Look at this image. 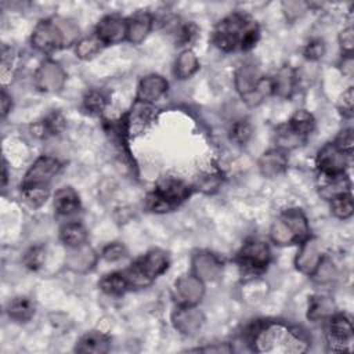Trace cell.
<instances>
[{"instance_id":"obj_13","label":"cell","mask_w":354,"mask_h":354,"mask_svg":"<svg viewBox=\"0 0 354 354\" xmlns=\"http://www.w3.org/2000/svg\"><path fill=\"white\" fill-rule=\"evenodd\" d=\"M205 296V282L191 274L178 277L173 286V297L177 304L198 306Z\"/></svg>"},{"instance_id":"obj_37","label":"cell","mask_w":354,"mask_h":354,"mask_svg":"<svg viewBox=\"0 0 354 354\" xmlns=\"http://www.w3.org/2000/svg\"><path fill=\"white\" fill-rule=\"evenodd\" d=\"M223 183V177L218 171H205L199 174L194 183V188L203 192V194H213L216 192Z\"/></svg>"},{"instance_id":"obj_35","label":"cell","mask_w":354,"mask_h":354,"mask_svg":"<svg viewBox=\"0 0 354 354\" xmlns=\"http://www.w3.org/2000/svg\"><path fill=\"white\" fill-rule=\"evenodd\" d=\"M104 43L93 33L90 36H84L75 43V54L80 59H91L94 58L102 48Z\"/></svg>"},{"instance_id":"obj_38","label":"cell","mask_w":354,"mask_h":354,"mask_svg":"<svg viewBox=\"0 0 354 354\" xmlns=\"http://www.w3.org/2000/svg\"><path fill=\"white\" fill-rule=\"evenodd\" d=\"M108 105V97L101 90H90L83 97V106L86 111L94 115H100L104 112V109Z\"/></svg>"},{"instance_id":"obj_53","label":"cell","mask_w":354,"mask_h":354,"mask_svg":"<svg viewBox=\"0 0 354 354\" xmlns=\"http://www.w3.org/2000/svg\"><path fill=\"white\" fill-rule=\"evenodd\" d=\"M353 66H354L353 55H343V59H342V71H343V75L351 76V75H353Z\"/></svg>"},{"instance_id":"obj_36","label":"cell","mask_w":354,"mask_h":354,"mask_svg":"<svg viewBox=\"0 0 354 354\" xmlns=\"http://www.w3.org/2000/svg\"><path fill=\"white\" fill-rule=\"evenodd\" d=\"M306 140L301 138L300 136H297L289 126L288 123L279 124L275 129V144L277 148L282 149V151H290L293 148L300 147Z\"/></svg>"},{"instance_id":"obj_18","label":"cell","mask_w":354,"mask_h":354,"mask_svg":"<svg viewBox=\"0 0 354 354\" xmlns=\"http://www.w3.org/2000/svg\"><path fill=\"white\" fill-rule=\"evenodd\" d=\"M153 189L166 201H169L174 207H178L192 194V187L176 177L162 178Z\"/></svg>"},{"instance_id":"obj_30","label":"cell","mask_w":354,"mask_h":354,"mask_svg":"<svg viewBox=\"0 0 354 354\" xmlns=\"http://www.w3.org/2000/svg\"><path fill=\"white\" fill-rule=\"evenodd\" d=\"M324 178H326V181L319 188V195L324 199L332 201L337 196L351 194V181L347 177V174H342L336 177H324Z\"/></svg>"},{"instance_id":"obj_43","label":"cell","mask_w":354,"mask_h":354,"mask_svg":"<svg viewBox=\"0 0 354 354\" xmlns=\"http://www.w3.org/2000/svg\"><path fill=\"white\" fill-rule=\"evenodd\" d=\"M127 256V249L123 243L120 242H112L108 243L106 246H104L102 252H101V257L108 261V263H115L119 261L122 259H124Z\"/></svg>"},{"instance_id":"obj_17","label":"cell","mask_w":354,"mask_h":354,"mask_svg":"<svg viewBox=\"0 0 354 354\" xmlns=\"http://www.w3.org/2000/svg\"><path fill=\"white\" fill-rule=\"evenodd\" d=\"M167 90H169V83L163 76L158 73H149L140 80L137 86L136 101L153 105L158 100H160L167 93Z\"/></svg>"},{"instance_id":"obj_20","label":"cell","mask_w":354,"mask_h":354,"mask_svg":"<svg viewBox=\"0 0 354 354\" xmlns=\"http://www.w3.org/2000/svg\"><path fill=\"white\" fill-rule=\"evenodd\" d=\"M153 26V17L148 11H137L127 18L126 40L133 44L142 43Z\"/></svg>"},{"instance_id":"obj_2","label":"cell","mask_w":354,"mask_h":354,"mask_svg":"<svg viewBox=\"0 0 354 354\" xmlns=\"http://www.w3.org/2000/svg\"><path fill=\"white\" fill-rule=\"evenodd\" d=\"M260 37V28L249 15L232 12L223 18L212 35L213 44L228 53L235 50H252Z\"/></svg>"},{"instance_id":"obj_21","label":"cell","mask_w":354,"mask_h":354,"mask_svg":"<svg viewBox=\"0 0 354 354\" xmlns=\"http://www.w3.org/2000/svg\"><path fill=\"white\" fill-rule=\"evenodd\" d=\"M155 108L152 104H145L140 101H134L130 112H127L126 116V124H127V133L131 136L133 133H141L142 129H145L155 118Z\"/></svg>"},{"instance_id":"obj_28","label":"cell","mask_w":354,"mask_h":354,"mask_svg":"<svg viewBox=\"0 0 354 354\" xmlns=\"http://www.w3.org/2000/svg\"><path fill=\"white\" fill-rule=\"evenodd\" d=\"M87 228L77 221L66 223L59 230V239L68 249H75L87 243Z\"/></svg>"},{"instance_id":"obj_3","label":"cell","mask_w":354,"mask_h":354,"mask_svg":"<svg viewBox=\"0 0 354 354\" xmlns=\"http://www.w3.org/2000/svg\"><path fill=\"white\" fill-rule=\"evenodd\" d=\"M79 28L68 19L64 18H47L36 24L30 43L41 53L50 54L58 51L75 41Z\"/></svg>"},{"instance_id":"obj_19","label":"cell","mask_w":354,"mask_h":354,"mask_svg":"<svg viewBox=\"0 0 354 354\" xmlns=\"http://www.w3.org/2000/svg\"><path fill=\"white\" fill-rule=\"evenodd\" d=\"M259 170L267 178H275L288 169V155L279 148H271L259 158Z\"/></svg>"},{"instance_id":"obj_40","label":"cell","mask_w":354,"mask_h":354,"mask_svg":"<svg viewBox=\"0 0 354 354\" xmlns=\"http://www.w3.org/2000/svg\"><path fill=\"white\" fill-rule=\"evenodd\" d=\"M253 134V127L248 119H239L230 129V138L238 145L246 144Z\"/></svg>"},{"instance_id":"obj_41","label":"cell","mask_w":354,"mask_h":354,"mask_svg":"<svg viewBox=\"0 0 354 354\" xmlns=\"http://www.w3.org/2000/svg\"><path fill=\"white\" fill-rule=\"evenodd\" d=\"M44 260H46V248L41 245H35L29 248L22 257L24 266L32 271L40 270L44 264Z\"/></svg>"},{"instance_id":"obj_14","label":"cell","mask_w":354,"mask_h":354,"mask_svg":"<svg viewBox=\"0 0 354 354\" xmlns=\"http://www.w3.org/2000/svg\"><path fill=\"white\" fill-rule=\"evenodd\" d=\"M205 322L203 313L198 306L177 304L171 313V324L174 329L185 336H194L199 332Z\"/></svg>"},{"instance_id":"obj_10","label":"cell","mask_w":354,"mask_h":354,"mask_svg":"<svg viewBox=\"0 0 354 354\" xmlns=\"http://www.w3.org/2000/svg\"><path fill=\"white\" fill-rule=\"evenodd\" d=\"M351 156L339 149L333 142L324 144L315 156V166L321 176L336 177L346 174Z\"/></svg>"},{"instance_id":"obj_12","label":"cell","mask_w":354,"mask_h":354,"mask_svg":"<svg viewBox=\"0 0 354 354\" xmlns=\"http://www.w3.org/2000/svg\"><path fill=\"white\" fill-rule=\"evenodd\" d=\"M324 257L325 252L321 239L317 236H308L300 243L299 252L295 257V267L299 272L311 277Z\"/></svg>"},{"instance_id":"obj_23","label":"cell","mask_w":354,"mask_h":354,"mask_svg":"<svg viewBox=\"0 0 354 354\" xmlns=\"http://www.w3.org/2000/svg\"><path fill=\"white\" fill-rule=\"evenodd\" d=\"M54 210L59 216H69L79 212L82 203L80 196L72 187H62L54 192Z\"/></svg>"},{"instance_id":"obj_52","label":"cell","mask_w":354,"mask_h":354,"mask_svg":"<svg viewBox=\"0 0 354 354\" xmlns=\"http://www.w3.org/2000/svg\"><path fill=\"white\" fill-rule=\"evenodd\" d=\"M11 108H12V98L11 95H8L6 88H3L1 90V116L6 118L10 113Z\"/></svg>"},{"instance_id":"obj_32","label":"cell","mask_w":354,"mask_h":354,"mask_svg":"<svg viewBox=\"0 0 354 354\" xmlns=\"http://www.w3.org/2000/svg\"><path fill=\"white\" fill-rule=\"evenodd\" d=\"M66 127V119L64 115L58 111H54L48 113L41 122L35 124L33 134L37 137H47V136H55L64 131Z\"/></svg>"},{"instance_id":"obj_54","label":"cell","mask_w":354,"mask_h":354,"mask_svg":"<svg viewBox=\"0 0 354 354\" xmlns=\"http://www.w3.org/2000/svg\"><path fill=\"white\" fill-rule=\"evenodd\" d=\"M7 177H8V174H7V163H6V160H3V187H6V184H7Z\"/></svg>"},{"instance_id":"obj_8","label":"cell","mask_w":354,"mask_h":354,"mask_svg":"<svg viewBox=\"0 0 354 354\" xmlns=\"http://www.w3.org/2000/svg\"><path fill=\"white\" fill-rule=\"evenodd\" d=\"M271 260L270 246L260 239L246 241L238 250L235 261L249 272H261Z\"/></svg>"},{"instance_id":"obj_48","label":"cell","mask_w":354,"mask_h":354,"mask_svg":"<svg viewBox=\"0 0 354 354\" xmlns=\"http://www.w3.org/2000/svg\"><path fill=\"white\" fill-rule=\"evenodd\" d=\"M282 7H283V12H285L286 18L289 21H295L306 12V10L310 7V4L304 3V1H288V3H282Z\"/></svg>"},{"instance_id":"obj_25","label":"cell","mask_w":354,"mask_h":354,"mask_svg":"<svg viewBox=\"0 0 354 354\" xmlns=\"http://www.w3.org/2000/svg\"><path fill=\"white\" fill-rule=\"evenodd\" d=\"M272 82V94L281 97V98H290V95L295 93V87L297 83L296 71L289 66L283 65L278 69L274 77H271Z\"/></svg>"},{"instance_id":"obj_42","label":"cell","mask_w":354,"mask_h":354,"mask_svg":"<svg viewBox=\"0 0 354 354\" xmlns=\"http://www.w3.org/2000/svg\"><path fill=\"white\" fill-rule=\"evenodd\" d=\"M145 207L148 212L151 213H156V214H162V213H167L174 210L176 207L166 201L160 194H158L155 189H152L151 192H148V195L145 196Z\"/></svg>"},{"instance_id":"obj_39","label":"cell","mask_w":354,"mask_h":354,"mask_svg":"<svg viewBox=\"0 0 354 354\" xmlns=\"http://www.w3.org/2000/svg\"><path fill=\"white\" fill-rule=\"evenodd\" d=\"M330 202V213L340 218V220H347L353 216L354 213V206H353V195L346 194L342 196H337Z\"/></svg>"},{"instance_id":"obj_26","label":"cell","mask_w":354,"mask_h":354,"mask_svg":"<svg viewBox=\"0 0 354 354\" xmlns=\"http://www.w3.org/2000/svg\"><path fill=\"white\" fill-rule=\"evenodd\" d=\"M336 313V304L332 297L326 295H314L308 300L307 318L313 322L326 321Z\"/></svg>"},{"instance_id":"obj_15","label":"cell","mask_w":354,"mask_h":354,"mask_svg":"<svg viewBox=\"0 0 354 354\" xmlns=\"http://www.w3.org/2000/svg\"><path fill=\"white\" fill-rule=\"evenodd\" d=\"M94 35L104 43V46L118 44L126 40L127 18L118 14H108L98 21Z\"/></svg>"},{"instance_id":"obj_11","label":"cell","mask_w":354,"mask_h":354,"mask_svg":"<svg viewBox=\"0 0 354 354\" xmlns=\"http://www.w3.org/2000/svg\"><path fill=\"white\" fill-rule=\"evenodd\" d=\"M66 82L65 69L53 59H44L33 75L35 87L43 93H58Z\"/></svg>"},{"instance_id":"obj_50","label":"cell","mask_w":354,"mask_h":354,"mask_svg":"<svg viewBox=\"0 0 354 354\" xmlns=\"http://www.w3.org/2000/svg\"><path fill=\"white\" fill-rule=\"evenodd\" d=\"M353 108H354V90L353 87H348L339 100V109L343 116L350 118L353 115Z\"/></svg>"},{"instance_id":"obj_4","label":"cell","mask_w":354,"mask_h":354,"mask_svg":"<svg viewBox=\"0 0 354 354\" xmlns=\"http://www.w3.org/2000/svg\"><path fill=\"white\" fill-rule=\"evenodd\" d=\"M234 84L242 101L249 106H257L272 94L271 77L263 76L254 62H245L235 71Z\"/></svg>"},{"instance_id":"obj_24","label":"cell","mask_w":354,"mask_h":354,"mask_svg":"<svg viewBox=\"0 0 354 354\" xmlns=\"http://www.w3.org/2000/svg\"><path fill=\"white\" fill-rule=\"evenodd\" d=\"M98 260L97 253L87 243L75 249H69V254L66 257V264L76 272H87L90 271Z\"/></svg>"},{"instance_id":"obj_29","label":"cell","mask_w":354,"mask_h":354,"mask_svg":"<svg viewBox=\"0 0 354 354\" xmlns=\"http://www.w3.org/2000/svg\"><path fill=\"white\" fill-rule=\"evenodd\" d=\"M198 69H199L198 57L192 50L185 48L177 55L173 66V73L177 79L185 80L194 76L198 72Z\"/></svg>"},{"instance_id":"obj_45","label":"cell","mask_w":354,"mask_h":354,"mask_svg":"<svg viewBox=\"0 0 354 354\" xmlns=\"http://www.w3.org/2000/svg\"><path fill=\"white\" fill-rule=\"evenodd\" d=\"M339 149H342L344 153H347L348 156L353 155V145H354V138H353V129L347 127L343 129L335 138V141H332Z\"/></svg>"},{"instance_id":"obj_34","label":"cell","mask_w":354,"mask_h":354,"mask_svg":"<svg viewBox=\"0 0 354 354\" xmlns=\"http://www.w3.org/2000/svg\"><path fill=\"white\" fill-rule=\"evenodd\" d=\"M288 126L301 138H307V136H310L314 129H315V119L313 116V113H310L306 109H297L290 119L288 120Z\"/></svg>"},{"instance_id":"obj_47","label":"cell","mask_w":354,"mask_h":354,"mask_svg":"<svg viewBox=\"0 0 354 354\" xmlns=\"http://www.w3.org/2000/svg\"><path fill=\"white\" fill-rule=\"evenodd\" d=\"M311 277H314L321 283L330 281L335 277V267H333L332 261L328 260L326 257H324L322 261L319 263L318 268L315 270V272Z\"/></svg>"},{"instance_id":"obj_31","label":"cell","mask_w":354,"mask_h":354,"mask_svg":"<svg viewBox=\"0 0 354 354\" xmlns=\"http://www.w3.org/2000/svg\"><path fill=\"white\" fill-rule=\"evenodd\" d=\"M98 288L108 296H122L127 292L130 285L123 271H113L102 275L98 281Z\"/></svg>"},{"instance_id":"obj_49","label":"cell","mask_w":354,"mask_h":354,"mask_svg":"<svg viewBox=\"0 0 354 354\" xmlns=\"http://www.w3.org/2000/svg\"><path fill=\"white\" fill-rule=\"evenodd\" d=\"M339 46L342 48V53L344 55H353L354 48V30L351 26L344 28L339 33Z\"/></svg>"},{"instance_id":"obj_51","label":"cell","mask_w":354,"mask_h":354,"mask_svg":"<svg viewBox=\"0 0 354 354\" xmlns=\"http://www.w3.org/2000/svg\"><path fill=\"white\" fill-rule=\"evenodd\" d=\"M191 351H202V353H232L234 347L230 343H213L202 347L192 348Z\"/></svg>"},{"instance_id":"obj_22","label":"cell","mask_w":354,"mask_h":354,"mask_svg":"<svg viewBox=\"0 0 354 354\" xmlns=\"http://www.w3.org/2000/svg\"><path fill=\"white\" fill-rule=\"evenodd\" d=\"M73 350L82 354H105L111 350V337L101 330H88L77 339Z\"/></svg>"},{"instance_id":"obj_27","label":"cell","mask_w":354,"mask_h":354,"mask_svg":"<svg viewBox=\"0 0 354 354\" xmlns=\"http://www.w3.org/2000/svg\"><path fill=\"white\" fill-rule=\"evenodd\" d=\"M6 313L14 322H28L36 313V304L28 296H17L7 303Z\"/></svg>"},{"instance_id":"obj_1","label":"cell","mask_w":354,"mask_h":354,"mask_svg":"<svg viewBox=\"0 0 354 354\" xmlns=\"http://www.w3.org/2000/svg\"><path fill=\"white\" fill-rule=\"evenodd\" d=\"M250 348L266 354H300L310 348L306 329L281 321H257L246 332Z\"/></svg>"},{"instance_id":"obj_7","label":"cell","mask_w":354,"mask_h":354,"mask_svg":"<svg viewBox=\"0 0 354 354\" xmlns=\"http://www.w3.org/2000/svg\"><path fill=\"white\" fill-rule=\"evenodd\" d=\"M59 169L61 163L57 158L48 155L39 156L26 170L21 183V189H50V183L58 174Z\"/></svg>"},{"instance_id":"obj_46","label":"cell","mask_w":354,"mask_h":354,"mask_svg":"<svg viewBox=\"0 0 354 354\" xmlns=\"http://www.w3.org/2000/svg\"><path fill=\"white\" fill-rule=\"evenodd\" d=\"M196 35H198V28H196V25L192 24V22L181 24L180 28L177 29V32L174 33L176 40H177V43H180V44H188V43H191V41L195 39Z\"/></svg>"},{"instance_id":"obj_33","label":"cell","mask_w":354,"mask_h":354,"mask_svg":"<svg viewBox=\"0 0 354 354\" xmlns=\"http://www.w3.org/2000/svg\"><path fill=\"white\" fill-rule=\"evenodd\" d=\"M267 292H268L267 282L257 277L246 281L241 286V296H242L243 301L248 304H252V306L261 303L264 296L267 295Z\"/></svg>"},{"instance_id":"obj_44","label":"cell","mask_w":354,"mask_h":354,"mask_svg":"<svg viewBox=\"0 0 354 354\" xmlns=\"http://www.w3.org/2000/svg\"><path fill=\"white\" fill-rule=\"evenodd\" d=\"M326 46L325 41L321 39H314L308 41L303 50V55L310 61H318L325 55Z\"/></svg>"},{"instance_id":"obj_5","label":"cell","mask_w":354,"mask_h":354,"mask_svg":"<svg viewBox=\"0 0 354 354\" xmlns=\"http://www.w3.org/2000/svg\"><path fill=\"white\" fill-rule=\"evenodd\" d=\"M310 236V225L300 209L283 210L271 224L270 239L279 246L300 245Z\"/></svg>"},{"instance_id":"obj_9","label":"cell","mask_w":354,"mask_h":354,"mask_svg":"<svg viewBox=\"0 0 354 354\" xmlns=\"http://www.w3.org/2000/svg\"><path fill=\"white\" fill-rule=\"evenodd\" d=\"M326 326V342L330 351L342 353L350 351V346L353 342V322L348 315L344 313H335L328 319Z\"/></svg>"},{"instance_id":"obj_16","label":"cell","mask_w":354,"mask_h":354,"mask_svg":"<svg viewBox=\"0 0 354 354\" xmlns=\"http://www.w3.org/2000/svg\"><path fill=\"white\" fill-rule=\"evenodd\" d=\"M221 259L209 250H198L191 257V271L203 282H212L217 279L221 274Z\"/></svg>"},{"instance_id":"obj_6","label":"cell","mask_w":354,"mask_h":354,"mask_svg":"<svg viewBox=\"0 0 354 354\" xmlns=\"http://www.w3.org/2000/svg\"><path fill=\"white\" fill-rule=\"evenodd\" d=\"M170 259L167 252L162 249H151L136 261H133L124 272L130 288H145L151 285L159 275L169 268Z\"/></svg>"}]
</instances>
